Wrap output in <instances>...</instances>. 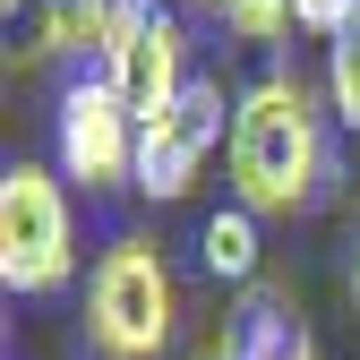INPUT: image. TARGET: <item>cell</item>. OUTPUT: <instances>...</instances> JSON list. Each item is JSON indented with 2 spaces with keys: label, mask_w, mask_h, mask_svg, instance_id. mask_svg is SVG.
I'll list each match as a JSON object with an SVG mask.
<instances>
[{
  "label": "cell",
  "mask_w": 360,
  "mask_h": 360,
  "mask_svg": "<svg viewBox=\"0 0 360 360\" xmlns=\"http://www.w3.org/2000/svg\"><path fill=\"white\" fill-rule=\"evenodd\" d=\"M172 318H180V283H172L163 249L120 232L86 275V343H95V360H163Z\"/></svg>",
  "instance_id": "cell-2"
},
{
  "label": "cell",
  "mask_w": 360,
  "mask_h": 360,
  "mask_svg": "<svg viewBox=\"0 0 360 360\" xmlns=\"http://www.w3.org/2000/svg\"><path fill=\"white\" fill-rule=\"evenodd\" d=\"M163 9H172V0H163ZM206 9H214V0H206Z\"/></svg>",
  "instance_id": "cell-14"
},
{
  "label": "cell",
  "mask_w": 360,
  "mask_h": 360,
  "mask_svg": "<svg viewBox=\"0 0 360 360\" xmlns=\"http://www.w3.org/2000/svg\"><path fill=\"white\" fill-rule=\"evenodd\" d=\"M223 360H318V352H309V326L283 292H257L223 335Z\"/></svg>",
  "instance_id": "cell-7"
},
{
  "label": "cell",
  "mask_w": 360,
  "mask_h": 360,
  "mask_svg": "<svg viewBox=\"0 0 360 360\" xmlns=\"http://www.w3.org/2000/svg\"><path fill=\"white\" fill-rule=\"evenodd\" d=\"M138 112H129L112 95V77H77L60 86V112H52V155H60V180H77V189H138Z\"/></svg>",
  "instance_id": "cell-4"
},
{
  "label": "cell",
  "mask_w": 360,
  "mask_h": 360,
  "mask_svg": "<svg viewBox=\"0 0 360 360\" xmlns=\"http://www.w3.org/2000/svg\"><path fill=\"white\" fill-rule=\"evenodd\" d=\"M352 26H360V18H352Z\"/></svg>",
  "instance_id": "cell-15"
},
{
  "label": "cell",
  "mask_w": 360,
  "mask_h": 360,
  "mask_svg": "<svg viewBox=\"0 0 360 360\" xmlns=\"http://www.w3.org/2000/svg\"><path fill=\"white\" fill-rule=\"evenodd\" d=\"M326 103H335L343 129H360V26H343L326 43Z\"/></svg>",
  "instance_id": "cell-10"
},
{
  "label": "cell",
  "mask_w": 360,
  "mask_h": 360,
  "mask_svg": "<svg viewBox=\"0 0 360 360\" xmlns=\"http://www.w3.org/2000/svg\"><path fill=\"white\" fill-rule=\"evenodd\" d=\"M352 18H360V0H292V26H309V34H326V43H335V34H343Z\"/></svg>",
  "instance_id": "cell-12"
},
{
  "label": "cell",
  "mask_w": 360,
  "mask_h": 360,
  "mask_svg": "<svg viewBox=\"0 0 360 360\" xmlns=\"http://www.w3.org/2000/svg\"><path fill=\"white\" fill-rule=\"evenodd\" d=\"M77 275V214L60 172L9 163L0 172V283L9 292H60Z\"/></svg>",
  "instance_id": "cell-3"
},
{
  "label": "cell",
  "mask_w": 360,
  "mask_h": 360,
  "mask_svg": "<svg viewBox=\"0 0 360 360\" xmlns=\"http://www.w3.org/2000/svg\"><path fill=\"white\" fill-rule=\"evenodd\" d=\"M103 77H112V95L155 120L163 103L189 95V34H180V18L163 9V0H129L120 9V34H112V52H103Z\"/></svg>",
  "instance_id": "cell-6"
},
{
  "label": "cell",
  "mask_w": 360,
  "mask_h": 360,
  "mask_svg": "<svg viewBox=\"0 0 360 360\" xmlns=\"http://www.w3.org/2000/svg\"><path fill=\"white\" fill-rule=\"evenodd\" d=\"M232 112H240V103H223L214 77H189V95L163 103V112L138 129V189H146V198H189V189H198V163L232 138Z\"/></svg>",
  "instance_id": "cell-5"
},
{
  "label": "cell",
  "mask_w": 360,
  "mask_h": 360,
  "mask_svg": "<svg viewBox=\"0 0 360 360\" xmlns=\"http://www.w3.org/2000/svg\"><path fill=\"white\" fill-rule=\"evenodd\" d=\"M343 283H352V309H360V240H352V275H343Z\"/></svg>",
  "instance_id": "cell-13"
},
{
  "label": "cell",
  "mask_w": 360,
  "mask_h": 360,
  "mask_svg": "<svg viewBox=\"0 0 360 360\" xmlns=\"http://www.w3.org/2000/svg\"><path fill=\"white\" fill-rule=\"evenodd\" d=\"M0 34H9V69H34L60 52V9L52 0H0Z\"/></svg>",
  "instance_id": "cell-9"
},
{
  "label": "cell",
  "mask_w": 360,
  "mask_h": 360,
  "mask_svg": "<svg viewBox=\"0 0 360 360\" xmlns=\"http://www.w3.org/2000/svg\"><path fill=\"white\" fill-rule=\"evenodd\" d=\"M198 257H206V275H223V283H257V214L240 198L214 206L206 232H198Z\"/></svg>",
  "instance_id": "cell-8"
},
{
  "label": "cell",
  "mask_w": 360,
  "mask_h": 360,
  "mask_svg": "<svg viewBox=\"0 0 360 360\" xmlns=\"http://www.w3.org/2000/svg\"><path fill=\"white\" fill-rule=\"evenodd\" d=\"M214 18L232 26L240 43H275V34L292 26V0H214Z\"/></svg>",
  "instance_id": "cell-11"
},
{
  "label": "cell",
  "mask_w": 360,
  "mask_h": 360,
  "mask_svg": "<svg viewBox=\"0 0 360 360\" xmlns=\"http://www.w3.org/2000/svg\"><path fill=\"white\" fill-rule=\"evenodd\" d=\"M232 189H240L249 214H309L335 189L326 112L292 69L257 77L240 95V112H232Z\"/></svg>",
  "instance_id": "cell-1"
}]
</instances>
